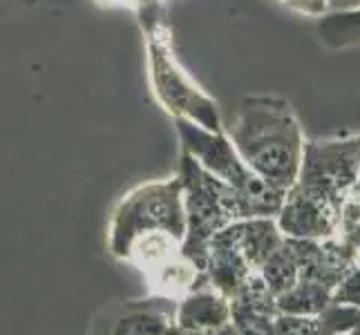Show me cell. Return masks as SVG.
Segmentation results:
<instances>
[{"instance_id":"obj_1","label":"cell","mask_w":360,"mask_h":335,"mask_svg":"<svg viewBox=\"0 0 360 335\" xmlns=\"http://www.w3.org/2000/svg\"><path fill=\"white\" fill-rule=\"evenodd\" d=\"M229 139L240 159L271 188L287 195L300 177L307 136L291 103L282 96H246Z\"/></svg>"},{"instance_id":"obj_2","label":"cell","mask_w":360,"mask_h":335,"mask_svg":"<svg viewBox=\"0 0 360 335\" xmlns=\"http://www.w3.org/2000/svg\"><path fill=\"white\" fill-rule=\"evenodd\" d=\"M186 235L179 177L148 181L115 206L108 223V251L132 266L181 248Z\"/></svg>"},{"instance_id":"obj_3","label":"cell","mask_w":360,"mask_h":335,"mask_svg":"<svg viewBox=\"0 0 360 335\" xmlns=\"http://www.w3.org/2000/svg\"><path fill=\"white\" fill-rule=\"evenodd\" d=\"M186 213V235L181 242V255L204 270L206 248L215 232L240 219H253L244 197L229 183L210 175L197 161L181 150L179 172Z\"/></svg>"},{"instance_id":"obj_4","label":"cell","mask_w":360,"mask_h":335,"mask_svg":"<svg viewBox=\"0 0 360 335\" xmlns=\"http://www.w3.org/2000/svg\"><path fill=\"white\" fill-rule=\"evenodd\" d=\"M177 132L181 136L184 152H188L197 164L210 175H215L231 188L238 190L244 202L251 208L253 217H273L276 219L278 210L284 202V192L271 188V185L259 179L255 172L248 168L240 155L235 152L231 139L221 132H210L197 123L175 117Z\"/></svg>"},{"instance_id":"obj_5","label":"cell","mask_w":360,"mask_h":335,"mask_svg":"<svg viewBox=\"0 0 360 335\" xmlns=\"http://www.w3.org/2000/svg\"><path fill=\"white\" fill-rule=\"evenodd\" d=\"M148 52H150L153 83L166 110L210 132H221L217 105L184 77L181 67H177L170 56L168 39L161 25H157L155 29H148Z\"/></svg>"},{"instance_id":"obj_6","label":"cell","mask_w":360,"mask_h":335,"mask_svg":"<svg viewBox=\"0 0 360 335\" xmlns=\"http://www.w3.org/2000/svg\"><path fill=\"white\" fill-rule=\"evenodd\" d=\"M177 300L164 295L105 302L92 315L85 335H172Z\"/></svg>"},{"instance_id":"obj_7","label":"cell","mask_w":360,"mask_h":335,"mask_svg":"<svg viewBox=\"0 0 360 335\" xmlns=\"http://www.w3.org/2000/svg\"><path fill=\"white\" fill-rule=\"evenodd\" d=\"M229 324H233L231 300L202 284L177 300L172 335H210Z\"/></svg>"},{"instance_id":"obj_8","label":"cell","mask_w":360,"mask_h":335,"mask_svg":"<svg viewBox=\"0 0 360 335\" xmlns=\"http://www.w3.org/2000/svg\"><path fill=\"white\" fill-rule=\"evenodd\" d=\"M316 36L327 52H349L360 47V5L327 11L316 22Z\"/></svg>"},{"instance_id":"obj_9","label":"cell","mask_w":360,"mask_h":335,"mask_svg":"<svg viewBox=\"0 0 360 335\" xmlns=\"http://www.w3.org/2000/svg\"><path fill=\"white\" fill-rule=\"evenodd\" d=\"M333 304V291L311 280H297L289 291L276 297L278 313L320 315Z\"/></svg>"},{"instance_id":"obj_10","label":"cell","mask_w":360,"mask_h":335,"mask_svg":"<svg viewBox=\"0 0 360 335\" xmlns=\"http://www.w3.org/2000/svg\"><path fill=\"white\" fill-rule=\"evenodd\" d=\"M259 277L264 280L269 291L273 295H282L289 291L300 277V262H297V248L295 239L284 237L280 246L269 255V259L259 268Z\"/></svg>"},{"instance_id":"obj_11","label":"cell","mask_w":360,"mask_h":335,"mask_svg":"<svg viewBox=\"0 0 360 335\" xmlns=\"http://www.w3.org/2000/svg\"><path fill=\"white\" fill-rule=\"evenodd\" d=\"M273 3L304 18H320L331 11V0H273Z\"/></svg>"},{"instance_id":"obj_12","label":"cell","mask_w":360,"mask_h":335,"mask_svg":"<svg viewBox=\"0 0 360 335\" xmlns=\"http://www.w3.org/2000/svg\"><path fill=\"white\" fill-rule=\"evenodd\" d=\"M210 335H238V329H235V324H229L224 329H219L215 333H210Z\"/></svg>"},{"instance_id":"obj_13","label":"cell","mask_w":360,"mask_h":335,"mask_svg":"<svg viewBox=\"0 0 360 335\" xmlns=\"http://www.w3.org/2000/svg\"><path fill=\"white\" fill-rule=\"evenodd\" d=\"M342 335H360V324H358V327H354V329H349V331L342 333Z\"/></svg>"}]
</instances>
